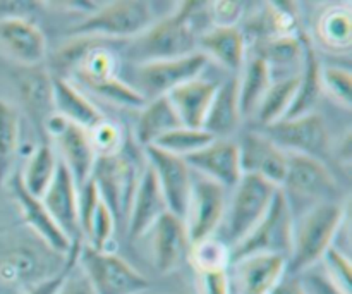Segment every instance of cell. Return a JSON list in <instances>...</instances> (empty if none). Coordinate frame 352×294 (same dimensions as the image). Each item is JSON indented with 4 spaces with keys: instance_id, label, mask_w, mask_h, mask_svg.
<instances>
[{
    "instance_id": "cell-32",
    "label": "cell",
    "mask_w": 352,
    "mask_h": 294,
    "mask_svg": "<svg viewBox=\"0 0 352 294\" xmlns=\"http://www.w3.org/2000/svg\"><path fill=\"white\" fill-rule=\"evenodd\" d=\"M58 167V157L48 143H41L28 158L26 167L19 176L24 189L36 198H41L50 182L54 181Z\"/></svg>"
},
{
    "instance_id": "cell-48",
    "label": "cell",
    "mask_w": 352,
    "mask_h": 294,
    "mask_svg": "<svg viewBox=\"0 0 352 294\" xmlns=\"http://www.w3.org/2000/svg\"><path fill=\"white\" fill-rule=\"evenodd\" d=\"M339 158L344 162V165H349L351 162V131L344 136L342 145H340L339 150Z\"/></svg>"
},
{
    "instance_id": "cell-21",
    "label": "cell",
    "mask_w": 352,
    "mask_h": 294,
    "mask_svg": "<svg viewBox=\"0 0 352 294\" xmlns=\"http://www.w3.org/2000/svg\"><path fill=\"white\" fill-rule=\"evenodd\" d=\"M52 103L54 114L86 131L107 119L105 114L64 76H52Z\"/></svg>"
},
{
    "instance_id": "cell-11",
    "label": "cell",
    "mask_w": 352,
    "mask_h": 294,
    "mask_svg": "<svg viewBox=\"0 0 352 294\" xmlns=\"http://www.w3.org/2000/svg\"><path fill=\"white\" fill-rule=\"evenodd\" d=\"M227 189L205 178L192 179L191 195L186 210V227L191 243H201L215 236L226 219Z\"/></svg>"
},
{
    "instance_id": "cell-22",
    "label": "cell",
    "mask_w": 352,
    "mask_h": 294,
    "mask_svg": "<svg viewBox=\"0 0 352 294\" xmlns=\"http://www.w3.org/2000/svg\"><path fill=\"white\" fill-rule=\"evenodd\" d=\"M234 265L243 294H270L287 274V258L282 255H250Z\"/></svg>"
},
{
    "instance_id": "cell-35",
    "label": "cell",
    "mask_w": 352,
    "mask_h": 294,
    "mask_svg": "<svg viewBox=\"0 0 352 294\" xmlns=\"http://www.w3.org/2000/svg\"><path fill=\"white\" fill-rule=\"evenodd\" d=\"M213 140H215V138L210 133H206L205 129L181 126L177 127V129L167 133L165 136H162L153 147L162 148V150L177 155V157L188 158L189 155L196 154V151H199L201 148H205L206 145L212 143Z\"/></svg>"
},
{
    "instance_id": "cell-26",
    "label": "cell",
    "mask_w": 352,
    "mask_h": 294,
    "mask_svg": "<svg viewBox=\"0 0 352 294\" xmlns=\"http://www.w3.org/2000/svg\"><path fill=\"white\" fill-rule=\"evenodd\" d=\"M217 86L219 83L196 78L168 93V102L177 112L182 126L203 129V123H205V117L212 105L213 96H215Z\"/></svg>"
},
{
    "instance_id": "cell-14",
    "label": "cell",
    "mask_w": 352,
    "mask_h": 294,
    "mask_svg": "<svg viewBox=\"0 0 352 294\" xmlns=\"http://www.w3.org/2000/svg\"><path fill=\"white\" fill-rule=\"evenodd\" d=\"M186 162L201 178L210 179L226 189L234 188L243 178L239 145L230 138H215L205 148L189 155Z\"/></svg>"
},
{
    "instance_id": "cell-1",
    "label": "cell",
    "mask_w": 352,
    "mask_h": 294,
    "mask_svg": "<svg viewBox=\"0 0 352 294\" xmlns=\"http://www.w3.org/2000/svg\"><path fill=\"white\" fill-rule=\"evenodd\" d=\"M212 26V2H181L134 38L131 52L140 64L189 55L198 52V38Z\"/></svg>"
},
{
    "instance_id": "cell-13",
    "label": "cell",
    "mask_w": 352,
    "mask_h": 294,
    "mask_svg": "<svg viewBox=\"0 0 352 294\" xmlns=\"http://www.w3.org/2000/svg\"><path fill=\"white\" fill-rule=\"evenodd\" d=\"M148 165L153 169L157 176L158 186L164 193L168 212L184 219L188 210L189 195L192 188V169L189 167L186 158L162 150L158 147L146 148Z\"/></svg>"
},
{
    "instance_id": "cell-8",
    "label": "cell",
    "mask_w": 352,
    "mask_h": 294,
    "mask_svg": "<svg viewBox=\"0 0 352 294\" xmlns=\"http://www.w3.org/2000/svg\"><path fill=\"white\" fill-rule=\"evenodd\" d=\"M208 65V59L201 52L162 61L143 62L136 69L138 92L148 100L167 96L172 90L184 83L201 76L203 69Z\"/></svg>"
},
{
    "instance_id": "cell-36",
    "label": "cell",
    "mask_w": 352,
    "mask_h": 294,
    "mask_svg": "<svg viewBox=\"0 0 352 294\" xmlns=\"http://www.w3.org/2000/svg\"><path fill=\"white\" fill-rule=\"evenodd\" d=\"M81 85L86 86L89 92L96 93L98 96L112 103H117V105L141 110L146 103V98L138 92L136 86L127 85L126 81L119 79L117 76L107 79H96V81H85Z\"/></svg>"
},
{
    "instance_id": "cell-25",
    "label": "cell",
    "mask_w": 352,
    "mask_h": 294,
    "mask_svg": "<svg viewBox=\"0 0 352 294\" xmlns=\"http://www.w3.org/2000/svg\"><path fill=\"white\" fill-rule=\"evenodd\" d=\"M243 120L239 103V76L226 79L217 86L203 129L213 138H229L236 133Z\"/></svg>"
},
{
    "instance_id": "cell-29",
    "label": "cell",
    "mask_w": 352,
    "mask_h": 294,
    "mask_svg": "<svg viewBox=\"0 0 352 294\" xmlns=\"http://www.w3.org/2000/svg\"><path fill=\"white\" fill-rule=\"evenodd\" d=\"M182 123L167 96L148 100L140 110L136 124V140L144 148L153 147L162 136L181 127Z\"/></svg>"
},
{
    "instance_id": "cell-5",
    "label": "cell",
    "mask_w": 352,
    "mask_h": 294,
    "mask_svg": "<svg viewBox=\"0 0 352 294\" xmlns=\"http://www.w3.org/2000/svg\"><path fill=\"white\" fill-rule=\"evenodd\" d=\"M294 212L287 196L282 189L275 195L263 219L254 226V229L243 241L232 248V264L250 255H282L289 260L294 238Z\"/></svg>"
},
{
    "instance_id": "cell-45",
    "label": "cell",
    "mask_w": 352,
    "mask_h": 294,
    "mask_svg": "<svg viewBox=\"0 0 352 294\" xmlns=\"http://www.w3.org/2000/svg\"><path fill=\"white\" fill-rule=\"evenodd\" d=\"M201 294H230V279L227 271L203 272Z\"/></svg>"
},
{
    "instance_id": "cell-15",
    "label": "cell",
    "mask_w": 352,
    "mask_h": 294,
    "mask_svg": "<svg viewBox=\"0 0 352 294\" xmlns=\"http://www.w3.org/2000/svg\"><path fill=\"white\" fill-rule=\"evenodd\" d=\"M150 233L155 269L162 274L177 271L184 260L189 258L192 246L186 220L175 213L167 212L157 220Z\"/></svg>"
},
{
    "instance_id": "cell-38",
    "label": "cell",
    "mask_w": 352,
    "mask_h": 294,
    "mask_svg": "<svg viewBox=\"0 0 352 294\" xmlns=\"http://www.w3.org/2000/svg\"><path fill=\"white\" fill-rule=\"evenodd\" d=\"M116 229L117 222L112 210L105 203L100 202L85 231V244L95 248V250H107Z\"/></svg>"
},
{
    "instance_id": "cell-9",
    "label": "cell",
    "mask_w": 352,
    "mask_h": 294,
    "mask_svg": "<svg viewBox=\"0 0 352 294\" xmlns=\"http://www.w3.org/2000/svg\"><path fill=\"white\" fill-rule=\"evenodd\" d=\"M280 189L287 198L298 196L299 200L315 202L313 205L336 202L339 195L336 176L330 172L325 162L298 154H289L287 171Z\"/></svg>"
},
{
    "instance_id": "cell-44",
    "label": "cell",
    "mask_w": 352,
    "mask_h": 294,
    "mask_svg": "<svg viewBox=\"0 0 352 294\" xmlns=\"http://www.w3.org/2000/svg\"><path fill=\"white\" fill-rule=\"evenodd\" d=\"M55 294H96V293L93 291L91 284H89V281L86 279L85 272H82L81 269H79V265L76 264L69 269L64 282H62L60 288H58V291Z\"/></svg>"
},
{
    "instance_id": "cell-24",
    "label": "cell",
    "mask_w": 352,
    "mask_h": 294,
    "mask_svg": "<svg viewBox=\"0 0 352 294\" xmlns=\"http://www.w3.org/2000/svg\"><path fill=\"white\" fill-rule=\"evenodd\" d=\"M58 274V272H57ZM47 260L40 251L30 246H14L0 255V281L17 286L24 291L52 277Z\"/></svg>"
},
{
    "instance_id": "cell-10",
    "label": "cell",
    "mask_w": 352,
    "mask_h": 294,
    "mask_svg": "<svg viewBox=\"0 0 352 294\" xmlns=\"http://www.w3.org/2000/svg\"><path fill=\"white\" fill-rule=\"evenodd\" d=\"M265 134L287 154L308 155L323 160L330 151L327 120L316 112L280 120L265 127Z\"/></svg>"
},
{
    "instance_id": "cell-17",
    "label": "cell",
    "mask_w": 352,
    "mask_h": 294,
    "mask_svg": "<svg viewBox=\"0 0 352 294\" xmlns=\"http://www.w3.org/2000/svg\"><path fill=\"white\" fill-rule=\"evenodd\" d=\"M41 202L45 203L57 226L71 240V243L74 246H82L85 240H82L81 226H79L78 185L60 160H58L54 181L43 193Z\"/></svg>"
},
{
    "instance_id": "cell-43",
    "label": "cell",
    "mask_w": 352,
    "mask_h": 294,
    "mask_svg": "<svg viewBox=\"0 0 352 294\" xmlns=\"http://www.w3.org/2000/svg\"><path fill=\"white\" fill-rule=\"evenodd\" d=\"M82 246H76L72 248L71 253L65 257V267L62 269L58 274L52 275V277L45 279V281H41L40 284L33 286V288L26 289L23 294H55L58 291V288H60V284L64 282L65 275H67L69 269L72 267V265L78 264V257H79V251H81Z\"/></svg>"
},
{
    "instance_id": "cell-30",
    "label": "cell",
    "mask_w": 352,
    "mask_h": 294,
    "mask_svg": "<svg viewBox=\"0 0 352 294\" xmlns=\"http://www.w3.org/2000/svg\"><path fill=\"white\" fill-rule=\"evenodd\" d=\"M272 83H274L272 65L261 55H256L244 65L243 76L239 78V103L243 117H251L256 114L258 105Z\"/></svg>"
},
{
    "instance_id": "cell-12",
    "label": "cell",
    "mask_w": 352,
    "mask_h": 294,
    "mask_svg": "<svg viewBox=\"0 0 352 294\" xmlns=\"http://www.w3.org/2000/svg\"><path fill=\"white\" fill-rule=\"evenodd\" d=\"M43 131H47L55 140L58 150H60L58 160L71 172L78 188L88 182L91 179L96 158H98L88 131L67 123L57 114H52L48 117Z\"/></svg>"
},
{
    "instance_id": "cell-33",
    "label": "cell",
    "mask_w": 352,
    "mask_h": 294,
    "mask_svg": "<svg viewBox=\"0 0 352 294\" xmlns=\"http://www.w3.org/2000/svg\"><path fill=\"white\" fill-rule=\"evenodd\" d=\"M21 140L19 110L0 98V186L7 182Z\"/></svg>"
},
{
    "instance_id": "cell-41",
    "label": "cell",
    "mask_w": 352,
    "mask_h": 294,
    "mask_svg": "<svg viewBox=\"0 0 352 294\" xmlns=\"http://www.w3.org/2000/svg\"><path fill=\"white\" fill-rule=\"evenodd\" d=\"M323 262H325V267L329 274L325 275L332 284H336L340 291L346 294H351V260L349 257L342 253L337 248H330L327 251V255L323 257Z\"/></svg>"
},
{
    "instance_id": "cell-6",
    "label": "cell",
    "mask_w": 352,
    "mask_h": 294,
    "mask_svg": "<svg viewBox=\"0 0 352 294\" xmlns=\"http://www.w3.org/2000/svg\"><path fill=\"white\" fill-rule=\"evenodd\" d=\"M78 265L96 294H141L150 289V281L109 250H95L82 244Z\"/></svg>"
},
{
    "instance_id": "cell-19",
    "label": "cell",
    "mask_w": 352,
    "mask_h": 294,
    "mask_svg": "<svg viewBox=\"0 0 352 294\" xmlns=\"http://www.w3.org/2000/svg\"><path fill=\"white\" fill-rule=\"evenodd\" d=\"M0 47L21 67H36L47 57V38L28 17L0 19Z\"/></svg>"
},
{
    "instance_id": "cell-34",
    "label": "cell",
    "mask_w": 352,
    "mask_h": 294,
    "mask_svg": "<svg viewBox=\"0 0 352 294\" xmlns=\"http://www.w3.org/2000/svg\"><path fill=\"white\" fill-rule=\"evenodd\" d=\"M316 34L327 48L347 52L352 43V19L349 6H336L325 10L316 24Z\"/></svg>"
},
{
    "instance_id": "cell-39",
    "label": "cell",
    "mask_w": 352,
    "mask_h": 294,
    "mask_svg": "<svg viewBox=\"0 0 352 294\" xmlns=\"http://www.w3.org/2000/svg\"><path fill=\"white\" fill-rule=\"evenodd\" d=\"M323 92L336 100L339 105L349 110L352 105V74L349 69L329 65L322 71Z\"/></svg>"
},
{
    "instance_id": "cell-2",
    "label": "cell",
    "mask_w": 352,
    "mask_h": 294,
    "mask_svg": "<svg viewBox=\"0 0 352 294\" xmlns=\"http://www.w3.org/2000/svg\"><path fill=\"white\" fill-rule=\"evenodd\" d=\"M346 219V207L339 202L313 205L294 222L292 250L287 260V272L301 275L323 260L333 246L337 233Z\"/></svg>"
},
{
    "instance_id": "cell-3",
    "label": "cell",
    "mask_w": 352,
    "mask_h": 294,
    "mask_svg": "<svg viewBox=\"0 0 352 294\" xmlns=\"http://www.w3.org/2000/svg\"><path fill=\"white\" fill-rule=\"evenodd\" d=\"M153 3L119 0L100 3L86 19L72 26V38H127L134 40L155 23Z\"/></svg>"
},
{
    "instance_id": "cell-23",
    "label": "cell",
    "mask_w": 352,
    "mask_h": 294,
    "mask_svg": "<svg viewBox=\"0 0 352 294\" xmlns=\"http://www.w3.org/2000/svg\"><path fill=\"white\" fill-rule=\"evenodd\" d=\"M198 52L227 71H241L246 61V34L239 26H212L198 38Z\"/></svg>"
},
{
    "instance_id": "cell-4",
    "label": "cell",
    "mask_w": 352,
    "mask_h": 294,
    "mask_svg": "<svg viewBox=\"0 0 352 294\" xmlns=\"http://www.w3.org/2000/svg\"><path fill=\"white\" fill-rule=\"evenodd\" d=\"M278 186L258 178V176L243 174L236 186L226 212V241L223 243L232 250L239 241H243L258 222L265 217L274 203Z\"/></svg>"
},
{
    "instance_id": "cell-28",
    "label": "cell",
    "mask_w": 352,
    "mask_h": 294,
    "mask_svg": "<svg viewBox=\"0 0 352 294\" xmlns=\"http://www.w3.org/2000/svg\"><path fill=\"white\" fill-rule=\"evenodd\" d=\"M16 83L19 86L21 98L26 107L28 116L31 117L38 129L43 131L45 123L54 114L52 103V74L36 67H23V71L16 76Z\"/></svg>"
},
{
    "instance_id": "cell-47",
    "label": "cell",
    "mask_w": 352,
    "mask_h": 294,
    "mask_svg": "<svg viewBox=\"0 0 352 294\" xmlns=\"http://www.w3.org/2000/svg\"><path fill=\"white\" fill-rule=\"evenodd\" d=\"M302 281H305L309 294H346L344 291H340L336 284H332L325 275L311 274L306 279H302Z\"/></svg>"
},
{
    "instance_id": "cell-18",
    "label": "cell",
    "mask_w": 352,
    "mask_h": 294,
    "mask_svg": "<svg viewBox=\"0 0 352 294\" xmlns=\"http://www.w3.org/2000/svg\"><path fill=\"white\" fill-rule=\"evenodd\" d=\"M10 188H12L14 198H16L17 207H19V212L23 216L24 222L33 229V233H36V236L43 241L48 246V250L54 251V253L60 255V257H67L72 251V248H76L71 243L67 236L64 234V231L57 226V222L54 220V217L50 216L48 209L45 207V203L41 202V198H36L31 193H28L24 189L23 182H21L19 176L12 178L10 181Z\"/></svg>"
},
{
    "instance_id": "cell-27",
    "label": "cell",
    "mask_w": 352,
    "mask_h": 294,
    "mask_svg": "<svg viewBox=\"0 0 352 294\" xmlns=\"http://www.w3.org/2000/svg\"><path fill=\"white\" fill-rule=\"evenodd\" d=\"M301 72L298 74V90H296V98L289 110L285 119L291 117L305 116V114L315 112V107L318 103L320 96L323 93L322 86V62H320L318 52L315 45L308 36H301Z\"/></svg>"
},
{
    "instance_id": "cell-49",
    "label": "cell",
    "mask_w": 352,
    "mask_h": 294,
    "mask_svg": "<svg viewBox=\"0 0 352 294\" xmlns=\"http://www.w3.org/2000/svg\"><path fill=\"white\" fill-rule=\"evenodd\" d=\"M141 294H153V293H148V291H146V293H141Z\"/></svg>"
},
{
    "instance_id": "cell-40",
    "label": "cell",
    "mask_w": 352,
    "mask_h": 294,
    "mask_svg": "<svg viewBox=\"0 0 352 294\" xmlns=\"http://www.w3.org/2000/svg\"><path fill=\"white\" fill-rule=\"evenodd\" d=\"M88 133L98 157H109V155H116L124 150L122 131L110 120L105 119Z\"/></svg>"
},
{
    "instance_id": "cell-42",
    "label": "cell",
    "mask_w": 352,
    "mask_h": 294,
    "mask_svg": "<svg viewBox=\"0 0 352 294\" xmlns=\"http://www.w3.org/2000/svg\"><path fill=\"white\" fill-rule=\"evenodd\" d=\"M246 3L244 2H212L213 26H239Z\"/></svg>"
},
{
    "instance_id": "cell-16",
    "label": "cell",
    "mask_w": 352,
    "mask_h": 294,
    "mask_svg": "<svg viewBox=\"0 0 352 294\" xmlns=\"http://www.w3.org/2000/svg\"><path fill=\"white\" fill-rule=\"evenodd\" d=\"M237 145H239L243 174L258 176L280 188L287 171V151L282 150L267 134L258 131L246 133Z\"/></svg>"
},
{
    "instance_id": "cell-46",
    "label": "cell",
    "mask_w": 352,
    "mask_h": 294,
    "mask_svg": "<svg viewBox=\"0 0 352 294\" xmlns=\"http://www.w3.org/2000/svg\"><path fill=\"white\" fill-rule=\"evenodd\" d=\"M270 294H309V291L306 288L305 281L301 279V275H294L287 272Z\"/></svg>"
},
{
    "instance_id": "cell-31",
    "label": "cell",
    "mask_w": 352,
    "mask_h": 294,
    "mask_svg": "<svg viewBox=\"0 0 352 294\" xmlns=\"http://www.w3.org/2000/svg\"><path fill=\"white\" fill-rule=\"evenodd\" d=\"M296 90H298V74L285 76L272 83L254 114L258 123L263 127H268L284 120L294 103Z\"/></svg>"
},
{
    "instance_id": "cell-20",
    "label": "cell",
    "mask_w": 352,
    "mask_h": 294,
    "mask_svg": "<svg viewBox=\"0 0 352 294\" xmlns=\"http://www.w3.org/2000/svg\"><path fill=\"white\" fill-rule=\"evenodd\" d=\"M167 212V203H165L164 193L158 186L157 176L146 162L136 189H134L129 217H127L126 227L131 240H140L144 234L150 233L157 220Z\"/></svg>"
},
{
    "instance_id": "cell-7",
    "label": "cell",
    "mask_w": 352,
    "mask_h": 294,
    "mask_svg": "<svg viewBox=\"0 0 352 294\" xmlns=\"http://www.w3.org/2000/svg\"><path fill=\"white\" fill-rule=\"evenodd\" d=\"M138 162L126 151L96 158L91 179L96 185L102 202L112 210L116 222L127 224L131 202L143 169H138Z\"/></svg>"
},
{
    "instance_id": "cell-37",
    "label": "cell",
    "mask_w": 352,
    "mask_h": 294,
    "mask_svg": "<svg viewBox=\"0 0 352 294\" xmlns=\"http://www.w3.org/2000/svg\"><path fill=\"white\" fill-rule=\"evenodd\" d=\"M192 265L199 274L213 271H227L232 264V250L215 236L191 246L189 251Z\"/></svg>"
}]
</instances>
